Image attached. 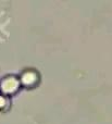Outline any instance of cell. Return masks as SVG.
Here are the masks:
<instances>
[{
	"label": "cell",
	"mask_w": 112,
	"mask_h": 124,
	"mask_svg": "<svg viewBox=\"0 0 112 124\" xmlns=\"http://www.w3.org/2000/svg\"><path fill=\"white\" fill-rule=\"evenodd\" d=\"M17 85H19V81H17L16 78H14V77L10 76V77H7V78H4L3 81H2L0 87H1V89L3 90L4 93L9 94V93L14 92V90L17 88Z\"/></svg>",
	"instance_id": "6da1fadb"
}]
</instances>
